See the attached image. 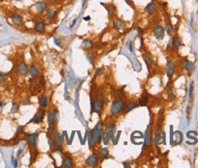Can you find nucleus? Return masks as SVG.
<instances>
[{"label": "nucleus", "mask_w": 198, "mask_h": 168, "mask_svg": "<svg viewBox=\"0 0 198 168\" xmlns=\"http://www.w3.org/2000/svg\"><path fill=\"white\" fill-rule=\"evenodd\" d=\"M85 20H89L90 19V17H85V18L84 19Z\"/></svg>", "instance_id": "42"}, {"label": "nucleus", "mask_w": 198, "mask_h": 168, "mask_svg": "<svg viewBox=\"0 0 198 168\" xmlns=\"http://www.w3.org/2000/svg\"><path fill=\"white\" fill-rule=\"evenodd\" d=\"M8 78V75L6 73H0V82H6Z\"/></svg>", "instance_id": "32"}, {"label": "nucleus", "mask_w": 198, "mask_h": 168, "mask_svg": "<svg viewBox=\"0 0 198 168\" xmlns=\"http://www.w3.org/2000/svg\"><path fill=\"white\" fill-rule=\"evenodd\" d=\"M103 107H104V104L102 100L96 99L93 105V111L95 113H101L103 110Z\"/></svg>", "instance_id": "12"}, {"label": "nucleus", "mask_w": 198, "mask_h": 168, "mask_svg": "<svg viewBox=\"0 0 198 168\" xmlns=\"http://www.w3.org/2000/svg\"><path fill=\"white\" fill-rule=\"evenodd\" d=\"M54 40H55V43H56L57 45H60V41H59V40L54 39Z\"/></svg>", "instance_id": "39"}, {"label": "nucleus", "mask_w": 198, "mask_h": 168, "mask_svg": "<svg viewBox=\"0 0 198 168\" xmlns=\"http://www.w3.org/2000/svg\"><path fill=\"white\" fill-rule=\"evenodd\" d=\"M144 59H145V62L147 63V65H148V64H151V63H152V58H151V54L147 53V54L144 56Z\"/></svg>", "instance_id": "31"}, {"label": "nucleus", "mask_w": 198, "mask_h": 168, "mask_svg": "<svg viewBox=\"0 0 198 168\" xmlns=\"http://www.w3.org/2000/svg\"><path fill=\"white\" fill-rule=\"evenodd\" d=\"M113 26L117 30H124L126 29V23L118 18H115L113 19Z\"/></svg>", "instance_id": "8"}, {"label": "nucleus", "mask_w": 198, "mask_h": 168, "mask_svg": "<svg viewBox=\"0 0 198 168\" xmlns=\"http://www.w3.org/2000/svg\"><path fill=\"white\" fill-rule=\"evenodd\" d=\"M10 19L12 21L13 24L16 25V26H19V25H21L23 23V18L18 13H13L11 16H10Z\"/></svg>", "instance_id": "13"}, {"label": "nucleus", "mask_w": 198, "mask_h": 168, "mask_svg": "<svg viewBox=\"0 0 198 168\" xmlns=\"http://www.w3.org/2000/svg\"><path fill=\"white\" fill-rule=\"evenodd\" d=\"M85 0H84V3H85Z\"/></svg>", "instance_id": "44"}, {"label": "nucleus", "mask_w": 198, "mask_h": 168, "mask_svg": "<svg viewBox=\"0 0 198 168\" xmlns=\"http://www.w3.org/2000/svg\"><path fill=\"white\" fill-rule=\"evenodd\" d=\"M165 70H166V74L168 75V77L171 78L172 76V74H174V72H175V65H174V63H173L172 62H169L167 63V65H166V69H165Z\"/></svg>", "instance_id": "17"}, {"label": "nucleus", "mask_w": 198, "mask_h": 168, "mask_svg": "<svg viewBox=\"0 0 198 168\" xmlns=\"http://www.w3.org/2000/svg\"><path fill=\"white\" fill-rule=\"evenodd\" d=\"M103 74V70L102 68H98L96 71H95V75H97V76H100V75Z\"/></svg>", "instance_id": "35"}, {"label": "nucleus", "mask_w": 198, "mask_h": 168, "mask_svg": "<svg viewBox=\"0 0 198 168\" xmlns=\"http://www.w3.org/2000/svg\"><path fill=\"white\" fill-rule=\"evenodd\" d=\"M168 93H169V96H170L171 97H175V90L173 89L172 87H170V88H169Z\"/></svg>", "instance_id": "33"}, {"label": "nucleus", "mask_w": 198, "mask_h": 168, "mask_svg": "<svg viewBox=\"0 0 198 168\" xmlns=\"http://www.w3.org/2000/svg\"><path fill=\"white\" fill-rule=\"evenodd\" d=\"M6 103V102H0V107H3Z\"/></svg>", "instance_id": "38"}, {"label": "nucleus", "mask_w": 198, "mask_h": 168, "mask_svg": "<svg viewBox=\"0 0 198 168\" xmlns=\"http://www.w3.org/2000/svg\"><path fill=\"white\" fill-rule=\"evenodd\" d=\"M24 128H25L24 126H19L18 130H16V135H19V134H20V133H23Z\"/></svg>", "instance_id": "34"}, {"label": "nucleus", "mask_w": 198, "mask_h": 168, "mask_svg": "<svg viewBox=\"0 0 198 168\" xmlns=\"http://www.w3.org/2000/svg\"><path fill=\"white\" fill-rule=\"evenodd\" d=\"M148 95L146 91H144V93L142 94L141 97L139 99V105L140 106H145L148 102Z\"/></svg>", "instance_id": "24"}, {"label": "nucleus", "mask_w": 198, "mask_h": 168, "mask_svg": "<svg viewBox=\"0 0 198 168\" xmlns=\"http://www.w3.org/2000/svg\"><path fill=\"white\" fill-rule=\"evenodd\" d=\"M156 10H157V6H156V4L153 3V2L150 3V4H148V5L146 6V8H145V11H146L148 15H153V14L156 12Z\"/></svg>", "instance_id": "20"}, {"label": "nucleus", "mask_w": 198, "mask_h": 168, "mask_svg": "<svg viewBox=\"0 0 198 168\" xmlns=\"http://www.w3.org/2000/svg\"><path fill=\"white\" fill-rule=\"evenodd\" d=\"M85 164L89 167H95L98 164V155L95 153H93L85 161Z\"/></svg>", "instance_id": "6"}, {"label": "nucleus", "mask_w": 198, "mask_h": 168, "mask_svg": "<svg viewBox=\"0 0 198 168\" xmlns=\"http://www.w3.org/2000/svg\"><path fill=\"white\" fill-rule=\"evenodd\" d=\"M125 101L122 99H118L116 101L113 102L111 108H110V113L112 116H117L118 114H120L123 110L125 108Z\"/></svg>", "instance_id": "1"}, {"label": "nucleus", "mask_w": 198, "mask_h": 168, "mask_svg": "<svg viewBox=\"0 0 198 168\" xmlns=\"http://www.w3.org/2000/svg\"><path fill=\"white\" fill-rule=\"evenodd\" d=\"M99 154H100L103 159H107L109 157V151L107 148H101L100 151H99Z\"/></svg>", "instance_id": "26"}, {"label": "nucleus", "mask_w": 198, "mask_h": 168, "mask_svg": "<svg viewBox=\"0 0 198 168\" xmlns=\"http://www.w3.org/2000/svg\"><path fill=\"white\" fill-rule=\"evenodd\" d=\"M19 110V105L18 103H13L11 107V113H18Z\"/></svg>", "instance_id": "30"}, {"label": "nucleus", "mask_w": 198, "mask_h": 168, "mask_svg": "<svg viewBox=\"0 0 198 168\" xmlns=\"http://www.w3.org/2000/svg\"><path fill=\"white\" fill-rule=\"evenodd\" d=\"M26 138L29 141V143L30 146L33 148H36L38 144V140H39V134L37 132L35 133H28L26 134Z\"/></svg>", "instance_id": "5"}, {"label": "nucleus", "mask_w": 198, "mask_h": 168, "mask_svg": "<svg viewBox=\"0 0 198 168\" xmlns=\"http://www.w3.org/2000/svg\"><path fill=\"white\" fill-rule=\"evenodd\" d=\"M46 29V25L43 21H36L34 24V30L38 33H43Z\"/></svg>", "instance_id": "15"}, {"label": "nucleus", "mask_w": 198, "mask_h": 168, "mask_svg": "<svg viewBox=\"0 0 198 168\" xmlns=\"http://www.w3.org/2000/svg\"><path fill=\"white\" fill-rule=\"evenodd\" d=\"M62 166L64 168H72L73 166V160L71 156L66 155L63 157L62 159Z\"/></svg>", "instance_id": "14"}, {"label": "nucleus", "mask_w": 198, "mask_h": 168, "mask_svg": "<svg viewBox=\"0 0 198 168\" xmlns=\"http://www.w3.org/2000/svg\"><path fill=\"white\" fill-rule=\"evenodd\" d=\"M44 116H45V110L44 108H41L39 107L37 113L35 114V116L32 118V120H30L31 123H35V124H39L40 122L43 121V119H44Z\"/></svg>", "instance_id": "2"}, {"label": "nucleus", "mask_w": 198, "mask_h": 168, "mask_svg": "<svg viewBox=\"0 0 198 168\" xmlns=\"http://www.w3.org/2000/svg\"><path fill=\"white\" fill-rule=\"evenodd\" d=\"M48 122L49 125H55L58 122V111L56 108H52V110H50L48 112Z\"/></svg>", "instance_id": "3"}, {"label": "nucleus", "mask_w": 198, "mask_h": 168, "mask_svg": "<svg viewBox=\"0 0 198 168\" xmlns=\"http://www.w3.org/2000/svg\"><path fill=\"white\" fill-rule=\"evenodd\" d=\"M193 89H194V82H192L191 87H190V97H192V95H193Z\"/></svg>", "instance_id": "36"}, {"label": "nucleus", "mask_w": 198, "mask_h": 168, "mask_svg": "<svg viewBox=\"0 0 198 168\" xmlns=\"http://www.w3.org/2000/svg\"><path fill=\"white\" fill-rule=\"evenodd\" d=\"M47 107H48V97L46 96L41 97L39 99V107L44 108L45 110Z\"/></svg>", "instance_id": "25"}, {"label": "nucleus", "mask_w": 198, "mask_h": 168, "mask_svg": "<svg viewBox=\"0 0 198 168\" xmlns=\"http://www.w3.org/2000/svg\"><path fill=\"white\" fill-rule=\"evenodd\" d=\"M75 22H76V19H74V20L72 21V25H71V27H73V25H74V24H75Z\"/></svg>", "instance_id": "41"}, {"label": "nucleus", "mask_w": 198, "mask_h": 168, "mask_svg": "<svg viewBox=\"0 0 198 168\" xmlns=\"http://www.w3.org/2000/svg\"><path fill=\"white\" fill-rule=\"evenodd\" d=\"M47 139H48L50 149H51V151H53L54 148L56 147V141H55V139H54V137L52 135V133L48 132L47 133Z\"/></svg>", "instance_id": "18"}, {"label": "nucleus", "mask_w": 198, "mask_h": 168, "mask_svg": "<svg viewBox=\"0 0 198 168\" xmlns=\"http://www.w3.org/2000/svg\"><path fill=\"white\" fill-rule=\"evenodd\" d=\"M115 129H116V125L114 123H110V124H108L106 126V129H105V132H106V144H107V141H109L110 138H113Z\"/></svg>", "instance_id": "10"}, {"label": "nucleus", "mask_w": 198, "mask_h": 168, "mask_svg": "<svg viewBox=\"0 0 198 168\" xmlns=\"http://www.w3.org/2000/svg\"><path fill=\"white\" fill-rule=\"evenodd\" d=\"M82 47L85 50H91L94 48V43H93V41L90 40H82Z\"/></svg>", "instance_id": "21"}, {"label": "nucleus", "mask_w": 198, "mask_h": 168, "mask_svg": "<svg viewBox=\"0 0 198 168\" xmlns=\"http://www.w3.org/2000/svg\"><path fill=\"white\" fill-rule=\"evenodd\" d=\"M35 9H36V12L38 13H43L46 11V9L48 8V4L46 1H44V0H40V1H38L35 6Z\"/></svg>", "instance_id": "7"}, {"label": "nucleus", "mask_w": 198, "mask_h": 168, "mask_svg": "<svg viewBox=\"0 0 198 168\" xmlns=\"http://www.w3.org/2000/svg\"><path fill=\"white\" fill-rule=\"evenodd\" d=\"M164 34H165V30L162 26H161V25H157V26L154 27L153 35L158 40H161L164 38Z\"/></svg>", "instance_id": "4"}, {"label": "nucleus", "mask_w": 198, "mask_h": 168, "mask_svg": "<svg viewBox=\"0 0 198 168\" xmlns=\"http://www.w3.org/2000/svg\"><path fill=\"white\" fill-rule=\"evenodd\" d=\"M16 70H18L19 74H20L21 76H26V75L29 74V67L26 64V63H24V62H21L18 65V68H16Z\"/></svg>", "instance_id": "9"}, {"label": "nucleus", "mask_w": 198, "mask_h": 168, "mask_svg": "<svg viewBox=\"0 0 198 168\" xmlns=\"http://www.w3.org/2000/svg\"><path fill=\"white\" fill-rule=\"evenodd\" d=\"M29 74L32 78H37L39 75V69L35 64H31L29 67Z\"/></svg>", "instance_id": "11"}, {"label": "nucleus", "mask_w": 198, "mask_h": 168, "mask_svg": "<svg viewBox=\"0 0 198 168\" xmlns=\"http://www.w3.org/2000/svg\"><path fill=\"white\" fill-rule=\"evenodd\" d=\"M183 65H184V68L186 70V71H188V72H190V71H192L193 70V68H194V64H193V63L191 62V61H189V60H184V62H183Z\"/></svg>", "instance_id": "23"}, {"label": "nucleus", "mask_w": 198, "mask_h": 168, "mask_svg": "<svg viewBox=\"0 0 198 168\" xmlns=\"http://www.w3.org/2000/svg\"><path fill=\"white\" fill-rule=\"evenodd\" d=\"M138 107V104L136 102H130L128 103V105L125 106V110H124V114H127L128 113L129 111H131L132 110H134V108H136Z\"/></svg>", "instance_id": "22"}, {"label": "nucleus", "mask_w": 198, "mask_h": 168, "mask_svg": "<svg viewBox=\"0 0 198 168\" xmlns=\"http://www.w3.org/2000/svg\"><path fill=\"white\" fill-rule=\"evenodd\" d=\"M165 26H166V30H167V33L169 35H172L174 30H173V28L171 26V24L170 21H166V24H165Z\"/></svg>", "instance_id": "28"}, {"label": "nucleus", "mask_w": 198, "mask_h": 168, "mask_svg": "<svg viewBox=\"0 0 198 168\" xmlns=\"http://www.w3.org/2000/svg\"><path fill=\"white\" fill-rule=\"evenodd\" d=\"M31 104V102H30V100L29 99H24L23 100V105H30Z\"/></svg>", "instance_id": "37"}, {"label": "nucleus", "mask_w": 198, "mask_h": 168, "mask_svg": "<svg viewBox=\"0 0 198 168\" xmlns=\"http://www.w3.org/2000/svg\"><path fill=\"white\" fill-rule=\"evenodd\" d=\"M172 41H173V46H174L176 49H178L180 46L183 45V43H182V40L179 37H174L172 39Z\"/></svg>", "instance_id": "27"}, {"label": "nucleus", "mask_w": 198, "mask_h": 168, "mask_svg": "<svg viewBox=\"0 0 198 168\" xmlns=\"http://www.w3.org/2000/svg\"><path fill=\"white\" fill-rule=\"evenodd\" d=\"M57 15V10L54 9V8H47L46 11H45V18L49 20H52L53 19H55V17Z\"/></svg>", "instance_id": "16"}, {"label": "nucleus", "mask_w": 198, "mask_h": 168, "mask_svg": "<svg viewBox=\"0 0 198 168\" xmlns=\"http://www.w3.org/2000/svg\"><path fill=\"white\" fill-rule=\"evenodd\" d=\"M52 135H53V137H54V139H55V141H56L57 146H61V147H62V142H63V139L60 136L59 132H58V131H57L56 129L53 130V131H52Z\"/></svg>", "instance_id": "19"}, {"label": "nucleus", "mask_w": 198, "mask_h": 168, "mask_svg": "<svg viewBox=\"0 0 198 168\" xmlns=\"http://www.w3.org/2000/svg\"><path fill=\"white\" fill-rule=\"evenodd\" d=\"M123 164H124V166H125V167H130V164H128V163H124Z\"/></svg>", "instance_id": "40"}, {"label": "nucleus", "mask_w": 198, "mask_h": 168, "mask_svg": "<svg viewBox=\"0 0 198 168\" xmlns=\"http://www.w3.org/2000/svg\"><path fill=\"white\" fill-rule=\"evenodd\" d=\"M105 8L107 9V12H108V15L110 16V17H112L113 16V14L115 13V11H116V7H115V6L114 5H109L108 6H105Z\"/></svg>", "instance_id": "29"}, {"label": "nucleus", "mask_w": 198, "mask_h": 168, "mask_svg": "<svg viewBox=\"0 0 198 168\" xmlns=\"http://www.w3.org/2000/svg\"><path fill=\"white\" fill-rule=\"evenodd\" d=\"M129 50H130V52H132V45L131 44L129 45Z\"/></svg>", "instance_id": "43"}]
</instances>
